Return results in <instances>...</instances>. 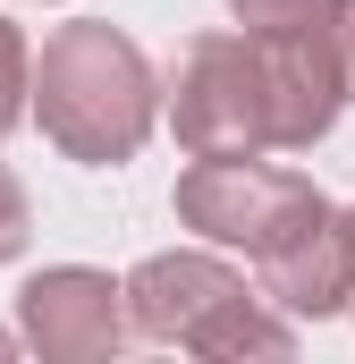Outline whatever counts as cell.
<instances>
[{"instance_id":"6da1fadb","label":"cell","mask_w":355,"mask_h":364,"mask_svg":"<svg viewBox=\"0 0 355 364\" xmlns=\"http://www.w3.org/2000/svg\"><path fill=\"white\" fill-rule=\"evenodd\" d=\"M34 110L68 161H127L153 136V68L119 26H60L34 60Z\"/></svg>"},{"instance_id":"7a4b0ae2","label":"cell","mask_w":355,"mask_h":364,"mask_svg":"<svg viewBox=\"0 0 355 364\" xmlns=\"http://www.w3.org/2000/svg\"><path fill=\"white\" fill-rule=\"evenodd\" d=\"M127 322L195 356H288V322H271L254 288L212 255H153L127 279Z\"/></svg>"},{"instance_id":"3957f363","label":"cell","mask_w":355,"mask_h":364,"mask_svg":"<svg viewBox=\"0 0 355 364\" xmlns=\"http://www.w3.org/2000/svg\"><path fill=\"white\" fill-rule=\"evenodd\" d=\"M178 144L195 161H246L279 144L271 119V77H263V43L254 34H195L178 60V93H170Z\"/></svg>"},{"instance_id":"277c9868","label":"cell","mask_w":355,"mask_h":364,"mask_svg":"<svg viewBox=\"0 0 355 364\" xmlns=\"http://www.w3.org/2000/svg\"><path fill=\"white\" fill-rule=\"evenodd\" d=\"M322 212H330L322 186L279 170V161H263V153H246V161H195L178 178V220L203 229L212 246H246L254 263L271 246H288L305 220H322Z\"/></svg>"},{"instance_id":"5b68a950","label":"cell","mask_w":355,"mask_h":364,"mask_svg":"<svg viewBox=\"0 0 355 364\" xmlns=\"http://www.w3.org/2000/svg\"><path fill=\"white\" fill-rule=\"evenodd\" d=\"M17 314H26V339H34L43 356L85 364V356H110V348H119V331H127V288H110V279L85 272V263H60V272L26 279Z\"/></svg>"},{"instance_id":"8992f818","label":"cell","mask_w":355,"mask_h":364,"mask_svg":"<svg viewBox=\"0 0 355 364\" xmlns=\"http://www.w3.org/2000/svg\"><path fill=\"white\" fill-rule=\"evenodd\" d=\"M263 296L288 305V314H339L355 296V220L347 212H322L288 246H271L263 255Z\"/></svg>"},{"instance_id":"52a82bcc","label":"cell","mask_w":355,"mask_h":364,"mask_svg":"<svg viewBox=\"0 0 355 364\" xmlns=\"http://www.w3.org/2000/svg\"><path fill=\"white\" fill-rule=\"evenodd\" d=\"M26 85H34V68H26V43H17V26H0V136L17 127V110H26Z\"/></svg>"},{"instance_id":"ba28073f","label":"cell","mask_w":355,"mask_h":364,"mask_svg":"<svg viewBox=\"0 0 355 364\" xmlns=\"http://www.w3.org/2000/svg\"><path fill=\"white\" fill-rule=\"evenodd\" d=\"M229 9H237L246 34H279V26H313L330 0H229Z\"/></svg>"},{"instance_id":"9c48e42d","label":"cell","mask_w":355,"mask_h":364,"mask_svg":"<svg viewBox=\"0 0 355 364\" xmlns=\"http://www.w3.org/2000/svg\"><path fill=\"white\" fill-rule=\"evenodd\" d=\"M26 229H34V220H26V186L0 170V263H9L17 246H26Z\"/></svg>"},{"instance_id":"30bf717a","label":"cell","mask_w":355,"mask_h":364,"mask_svg":"<svg viewBox=\"0 0 355 364\" xmlns=\"http://www.w3.org/2000/svg\"><path fill=\"white\" fill-rule=\"evenodd\" d=\"M330 43H339V60H347V85H355V0H330Z\"/></svg>"},{"instance_id":"8fae6325","label":"cell","mask_w":355,"mask_h":364,"mask_svg":"<svg viewBox=\"0 0 355 364\" xmlns=\"http://www.w3.org/2000/svg\"><path fill=\"white\" fill-rule=\"evenodd\" d=\"M347 220H355V212H347Z\"/></svg>"}]
</instances>
